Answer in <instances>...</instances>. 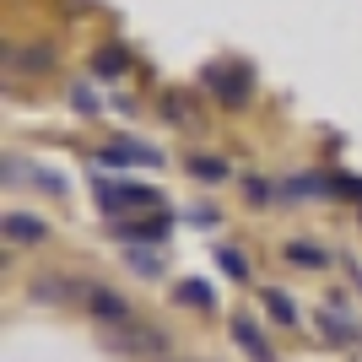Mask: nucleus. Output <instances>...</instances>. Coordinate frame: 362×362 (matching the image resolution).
<instances>
[{"mask_svg":"<svg viewBox=\"0 0 362 362\" xmlns=\"http://www.w3.org/2000/svg\"><path fill=\"white\" fill-rule=\"evenodd\" d=\"M98 71H103V76H119V71H124V60L114 54V49H103V54H98Z\"/></svg>","mask_w":362,"mask_h":362,"instance_id":"a211bd4d","label":"nucleus"},{"mask_svg":"<svg viewBox=\"0 0 362 362\" xmlns=\"http://www.w3.org/2000/svg\"><path fill=\"white\" fill-rule=\"evenodd\" d=\"M163 114H168V119H184V124H200L195 103H189L184 92H168V98H163Z\"/></svg>","mask_w":362,"mask_h":362,"instance_id":"9d476101","label":"nucleus"},{"mask_svg":"<svg viewBox=\"0 0 362 362\" xmlns=\"http://www.w3.org/2000/svg\"><path fill=\"white\" fill-rule=\"evenodd\" d=\"M265 308H271V319H276V325H298V308H292V298H287V292H265Z\"/></svg>","mask_w":362,"mask_h":362,"instance_id":"9b49d317","label":"nucleus"},{"mask_svg":"<svg viewBox=\"0 0 362 362\" xmlns=\"http://www.w3.org/2000/svg\"><path fill=\"white\" fill-rule=\"evenodd\" d=\"M287 265H303V271H325V265H330V255H325L319 243L292 238V243H287Z\"/></svg>","mask_w":362,"mask_h":362,"instance_id":"6e6552de","label":"nucleus"},{"mask_svg":"<svg viewBox=\"0 0 362 362\" xmlns=\"http://www.w3.org/2000/svg\"><path fill=\"white\" fill-rule=\"evenodd\" d=\"M98 206H103V211H124V206H163V195L146 189V184H98Z\"/></svg>","mask_w":362,"mask_h":362,"instance_id":"f257e3e1","label":"nucleus"},{"mask_svg":"<svg viewBox=\"0 0 362 362\" xmlns=\"http://www.w3.org/2000/svg\"><path fill=\"white\" fill-rule=\"evenodd\" d=\"M179 298L189 303V308H211V287H206V281H179Z\"/></svg>","mask_w":362,"mask_h":362,"instance_id":"4468645a","label":"nucleus"},{"mask_svg":"<svg viewBox=\"0 0 362 362\" xmlns=\"http://www.w3.org/2000/svg\"><path fill=\"white\" fill-rule=\"evenodd\" d=\"M71 103H76V108H87V114H98V98H92L87 87H71Z\"/></svg>","mask_w":362,"mask_h":362,"instance_id":"6ab92c4d","label":"nucleus"},{"mask_svg":"<svg viewBox=\"0 0 362 362\" xmlns=\"http://www.w3.org/2000/svg\"><path fill=\"white\" fill-rule=\"evenodd\" d=\"M98 163H114V168H119V163H146V168H157V163H163V151L141 146V141H124V146H103V151H98Z\"/></svg>","mask_w":362,"mask_h":362,"instance_id":"20e7f679","label":"nucleus"},{"mask_svg":"<svg viewBox=\"0 0 362 362\" xmlns=\"http://www.w3.org/2000/svg\"><path fill=\"white\" fill-rule=\"evenodd\" d=\"M189 173H195L200 184H222L227 179V163H222V157H189Z\"/></svg>","mask_w":362,"mask_h":362,"instance_id":"1a4fd4ad","label":"nucleus"},{"mask_svg":"<svg viewBox=\"0 0 362 362\" xmlns=\"http://www.w3.org/2000/svg\"><path fill=\"white\" fill-rule=\"evenodd\" d=\"M6 238H16V243H44V238H49V227L38 222V216L11 211V216H6Z\"/></svg>","mask_w":362,"mask_h":362,"instance_id":"423d86ee","label":"nucleus"},{"mask_svg":"<svg viewBox=\"0 0 362 362\" xmlns=\"http://www.w3.org/2000/svg\"><path fill=\"white\" fill-rule=\"evenodd\" d=\"M124 259H130V265H136L141 276H157V271H163V265H157V259H151L146 249H130V255H124Z\"/></svg>","mask_w":362,"mask_h":362,"instance_id":"f3484780","label":"nucleus"},{"mask_svg":"<svg viewBox=\"0 0 362 362\" xmlns=\"http://www.w3.org/2000/svg\"><path fill=\"white\" fill-rule=\"evenodd\" d=\"M22 65H28V71H49V65H54V49H28Z\"/></svg>","mask_w":362,"mask_h":362,"instance_id":"dca6fc26","label":"nucleus"},{"mask_svg":"<svg viewBox=\"0 0 362 362\" xmlns=\"http://www.w3.org/2000/svg\"><path fill=\"white\" fill-rule=\"evenodd\" d=\"M233 341H238L255 362H276V351L265 346V335H259V325H255L249 314H233Z\"/></svg>","mask_w":362,"mask_h":362,"instance_id":"7ed1b4c3","label":"nucleus"},{"mask_svg":"<svg viewBox=\"0 0 362 362\" xmlns=\"http://www.w3.org/2000/svg\"><path fill=\"white\" fill-rule=\"evenodd\" d=\"M119 346H124V351H136V357H157V351L168 346V335H163V330H151V325H130Z\"/></svg>","mask_w":362,"mask_h":362,"instance_id":"39448f33","label":"nucleus"},{"mask_svg":"<svg viewBox=\"0 0 362 362\" xmlns=\"http://www.w3.org/2000/svg\"><path fill=\"white\" fill-rule=\"evenodd\" d=\"M206 81H211V92L222 98V103H233V108H243V103H249V81H243V71L211 65V71H206Z\"/></svg>","mask_w":362,"mask_h":362,"instance_id":"f03ea898","label":"nucleus"},{"mask_svg":"<svg viewBox=\"0 0 362 362\" xmlns=\"http://www.w3.org/2000/svg\"><path fill=\"white\" fill-rule=\"evenodd\" d=\"M216 259H222V271L233 276V281H243V276H249V265H243V255H238V249H222Z\"/></svg>","mask_w":362,"mask_h":362,"instance_id":"2eb2a0df","label":"nucleus"},{"mask_svg":"<svg viewBox=\"0 0 362 362\" xmlns=\"http://www.w3.org/2000/svg\"><path fill=\"white\" fill-rule=\"evenodd\" d=\"M319 330L330 335V341H357V325L341 319V314H325V319H319Z\"/></svg>","mask_w":362,"mask_h":362,"instance_id":"f8f14e48","label":"nucleus"},{"mask_svg":"<svg viewBox=\"0 0 362 362\" xmlns=\"http://www.w3.org/2000/svg\"><path fill=\"white\" fill-rule=\"evenodd\" d=\"M87 303H92V314H98V319H130V303H124L119 292H108V287H92Z\"/></svg>","mask_w":362,"mask_h":362,"instance_id":"0eeeda50","label":"nucleus"},{"mask_svg":"<svg viewBox=\"0 0 362 362\" xmlns=\"http://www.w3.org/2000/svg\"><path fill=\"white\" fill-rule=\"evenodd\" d=\"M60 292H71V281H60V276H44V281H33V298H38V303H60Z\"/></svg>","mask_w":362,"mask_h":362,"instance_id":"ddd939ff","label":"nucleus"}]
</instances>
